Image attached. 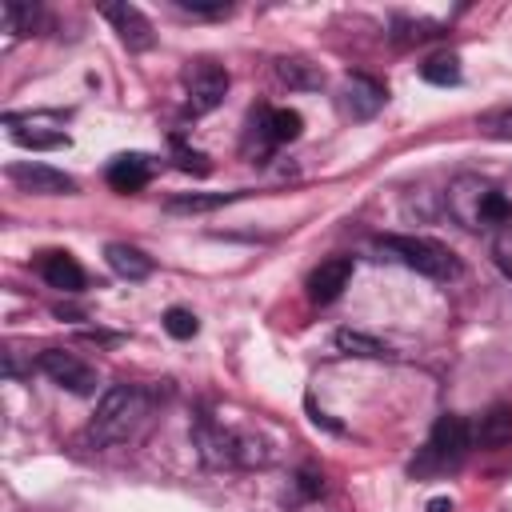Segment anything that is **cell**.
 Here are the masks:
<instances>
[{"label": "cell", "mask_w": 512, "mask_h": 512, "mask_svg": "<svg viewBox=\"0 0 512 512\" xmlns=\"http://www.w3.org/2000/svg\"><path fill=\"white\" fill-rule=\"evenodd\" d=\"M448 216L468 232H488L512 224V200L500 184L476 172H460L448 184Z\"/></svg>", "instance_id": "6da1fadb"}, {"label": "cell", "mask_w": 512, "mask_h": 512, "mask_svg": "<svg viewBox=\"0 0 512 512\" xmlns=\"http://www.w3.org/2000/svg\"><path fill=\"white\" fill-rule=\"evenodd\" d=\"M36 368H40L52 384L68 388L72 396H92V392H96V372H92L80 356H72V352L48 348V352H40V356H36Z\"/></svg>", "instance_id": "52a82bcc"}, {"label": "cell", "mask_w": 512, "mask_h": 512, "mask_svg": "<svg viewBox=\"0 0 512 512\" xmlns=\"http://www.w3.org/2000/svg\"><path fill=\"white\" fill-rule=\"evenodd\" d=\"M512 440V408L508 404H496V408H488L484 416H480V424L472 428V444H480V448H500V444H508Z\"/></svg>", "instance_id": "9a60e30c"}, {"label": "cell", "mask_w": 512, "mask_h": 512, "mask_svg": "<svg viewBox=\"0 0 512 512\" xmlns=\"http://www.w3.org/2000/svg\"><path fill=\"white\" fill-rule=\"evenodd\" d=\"M428 512H452V500L448 496H436V500H428Z\"/></svg>", "instance_id": "f546056e"}, {"label": "cell", "mask_w": 512, "mask_h": 512, "mask_svg": "<svg viewBox=\"0 0 512 512\" xmlns=\"http://www.w3.org/2000/svg\"><path fill=\"white\" fill-rule=\"evenodd\" d=\"M104 180L116 188V192H140L148 180H152V160L144 152H124L108 164Z\"/></svg>", "instance_id": "5bb4252c"}, {"label": "cell", "mask_w": 512, "mask_h": 512, "mask_svg": "<svg viewBox=\"0 0 512 512\" xmlns=\"http://www.w3.org/2000/svg\"><path fill=\"white\" fill-rule=\"evenodd\" d=\"M492 260H496V268L512 280V224L496 228V236H492Z\"/></svg>", "instance_id": "d4e9b609"}, {"label": "cell", "mask_w": 512, "mask_h": 512, "mask_svg": "<svg viewBox=\"0 0 512 512\" xmlns=\"http://www.w3.org/2000/svg\"><path fill=\"white\" fill-rule=\"evenodd\" d=\"M352 272H356L352 256H332V260H320V264L308 272V300H312V304H332V300H336V296L348 288Z\"/></svg>", "instance_id": "30bf717a"}, {"label": "cell", "mask_w": 512, "mask_h": 512, "mask_svg": "<svg viewBox=\"0 0 512 512\" xmlns=\"http://www.w3.org/2000/svg\"><path fill=\"white\" fill-rule=\"evenodd\" d=\"M276 76H280L288 88H320V84H324V72H320L316 64H308V60H296V56H292V60L284 56V60L276 64Z\"/></svg>", "instance_id": "ffe728a7"}, {"label": "cell", "mask_w": 512, "mask_h": 512, "mask_svg": "<svg viewBox=\"0 0 512 512\" xmlns=\"http://www.w3.org/2000/svg\"><path fill=\"white\" fill-rule=\"evenodd\" d=\"M164 328H168V336H176V340H192L196 328H200V320H196L188 308H168V312H164Z\"/></svg>", "instance_id": "cb8c5ba5"}, {"label": "cell", "mask_w": 512, "mask_h": 512, "mask_svg": "<svg viewBox=\"0 0 512 512\" xmlns=\"http://www.w3.org/2000/svg\"><path fill=\"white\" fill-rule=\"evenodd\" d=\"M8 180L20 184V188L32 192V196H72V192H76V180H72L68 172L48 168V164H32V160L12 164V168H8Z\"/></svg>", "instance_id": "9c48e42d"}, {"label": "cell", "mask_w": 512, "mask_h": 512, "mask_svg": "<svg viewBox=\"0 0 512 512\" xmlns=\"http://www.w3.org/2000/svg\"><path fill=\"white\" fill-rule=\"evenodd\" d=\"M236 196H244V192H212V196H204V192H180V196H168L164 208L176 212V216H196V212H216V208L232 204Z\"/></svg>", "instance_id": "ac0fdd59"}, {"label": "cell", "mask_w": 512, "mask_h": 512, "mask_svg": "<svg viewBox=\"0 0 512 512\" xmlns=\"http://www.w3.org/2000/svg\"><path fill=\"white\" fill-rule=\"evenodd\" d=\"M176 8L196 12V16H220V12H228V0H176Z\"/></svg>", "instance_id": "4316f807"}, {"label": "cell", "mask_w": 512, "mask_h": 512, "mask_svg": "<svg viewBox=\"0 0 512 512\" xmlns=\"http://www.w3.org/2000/svg\"><path fill=\"white\" fill-rule=\"evenodd\" d=\"M104 260H108V268H112L116 276H124V280H144V276L152 272V256H144V252L132 248V244H108V248H104Z\"/></svg>", "instance_id": "e0dca14e"}, {"label": "cell", "mask_w": 512, "mask_h": 512, "mask_svg": "<svg viewBox=\"0 0 512 512\" xmlns=\"http://www.w3.org/2000/svg\"><path fill=\"white\" fill-rule=\"evenodd\" d=\"M228 84H232V76H228L224 64H216V60H192L184 68V96H188L184 100V112L188 116H208L212 108L224 104Z\"/></svg>", "instance_id": "8992f818"}, {"label": "cell", "mask_w": 512, "mask_h": 512, "mask_svg": "<svg viewBox=\"0 0 512 512\" xmlns=\"http://www.w3.org/2000/svg\"><path fill=\"white\" fill-rule=\"evenodd\" d=\"M476 128L480 136H492V140H512V100L508 104H496L488 112L476 116Z\"/></svg>", "instance_id": "7402d4cb"}, {"label": "cell", "mask_w": 512, "mask_h": 512, "mask_svg": "<svg viewBox=\"0 0 512 512\" xmlns=\"http://www.w3.org/2000/svg\"><path fill=\"white\" fill-rule=\"evenodd\" d=\"M148 392L140 388V384H112L104 396H100V404H96V416L88 420V444H96V448H108V444H124L136 428H140V420L148 416Z\"/></svg>", "instance_id": "7a4b0ae2"}, {"label": "cell", "mask_w": 512, "mask_h": 512, "mask_svg": "<svg viewBox=\"0 0 512 512\" xmlns=\"http://www.w3.org/2000/svg\"><path fill=\"white\" fill-rule=\"evenodd\" d=\"M4 124H8V136L20 144V148H68V132H44L40 124H32V120H20V116H4Z\"/></svg>", "instance_id": "2e32d148"}, {"label": "cell", "mask_w": 512, "mask_h": 512, "mask_svg": "<svg viewBox=\"0 0 512 512\" xmlns=\"http://www.w3.org/2000/svg\"><path fill=\"white\" fill-rule=\"evenodd\" d=\"M336 348H340L344 356H368V360L388 356V344H380V340L368 336V332H352V328H340V332H336Z\"/></svg>", "instance_id": "44dd1931"}, {"label": "cell", "mask_w": 512, "mask_h": 512, "mask_svg": "<svg viewBox=\"0 0 512 512\" xmlns=\"http://www.w3.org/2000/svg\"><path fill=\"white\" fill-rule=\"evenodd\" d=\"M380 252H388L392 260H400L404 268L428 276V280H456L460 276V260L448 244L432 240V236H384Z\"/></svg>", "instance_id": "5b68a950"}, {"label": "cell", "mask_w": 512, "mask_h": 512, "mask_svg": "<svg viewBox=\"0 0 512 512\" xmlns=\"http://www.w3.org/2000/svg\"><path fill=\"white\" fill-rule=\"evenodd\" d=\"M420 76H424L428 84H440V88L460 84V56H456V52H436V56H428V60L420 64Z\"/></svg>", "instance_id": "d6986e66"}, {"label": "cell", "mask_w": 512, "mask_h": 512, "mask_svg": "<svg viewBox=\"0 0 512 512\" xmlns=\"http://www.w3.org/2000/svg\"><path fill=\"white\" fill-rule=\"evenodd\" d=\"M80 340H92V344H116L120 336H112V332H80Z\"/></svg>", "instance_id": "f1b7e54d"}, {"label": "cell", "mask_w": 512, "mask_h": 512, "mask_svg": "<svg viewBox=\"0 0 512 512\" xmlns=\"http://www.w3.org/2000/svg\"><path fill=\"white\" fill-rule=\"evenodd\" d=\"M104 20L120 32V40L128 44V48H136V52H144V48H152V24H148V16L136 8V4H104Z\"/></svg>", "instance_id": "8fae6325"}, {"label": "cell", "mask_w": 512, "mask_h": 512, "mask_svg": "<svg viewBox=\"0 0 512 512\" xmlns=\"http://www.w3.org/2000/svg\"><path fill=\"white\" fill-rule=\"evenodd\" d=\"M40 20V8L36 4H20V0H4V32L12 36H28Z\"/></svg>", "instance_id": "603a6c76"}, {"label": "cell", "mask_w": 512, "mask_h": 512, "mask_svg": "<svg viewBox=\"0 0 512 512\" xmlns=\"http://www.w3.org/2000/svg\"><path fill=\"white\" fill-rule=\"evenodd\" d=\"M468 448H472V424L464 416H456V412H444L432 424V432H428L424 448L416 452V460L408 464V472L412 476H444V472L460 468Z\"/></svg>", "instance_id": "3957f363"}, {"label": "cell", "mask_w": 512, "mask_h": 512, "mask_svg": "<svg viewBox=\"0 0 512 512\" xmlns=\"http://www.w3.org/2000/svg\"><path fill=\"white\" fill-rule=\"evenodd\" d=\"M304 128L296 108H260V116H252V132H260L264 144H288L296 140Z\"/></svg>", "instance_id": "4fadbf2b"}, {"label": "cell", "mask_w": 512, "mask_h": 512, "mask_svg": "<svg viewBox=\"0 0 512 512\" xmlns=\"http://www.w3.org/2000/svg\"><path fill=\"white\" fill-rule=\"evenodd\" d=\"M172 148H176V160H180V168H184V172H200V176L208 172V164H204V156H200V152H188L180 136H172Z\"/></svg>", "instance_id": "484cf974"}, {"label": "cell", "mask_w": 512, "mask_h": 512, "mask_svg": "<svg viewBox=\"0 0 512 512\" xmlns=\"http://www.w3.org/2000/svg\"><path fill=\"white\" fill-rule=\"evenodd\" d=\"M300 492H304V496H320V492H324V476L312 472V468H304V472H300Z\"/></svg>", "instance_id": "83f0119b"}, {"label": "cell", "mask_w": 512, "mask_h": 512, "mask_svg": "<svg viewBox=\"0 0 512 512\" xmlns=\"http://www.w3.org/2000/svg\"><path fill=\"white\" fill-rule=\"evenodd\" d=\"M196 448L212 468H252V464H268V452L260 440H252L248 432H232L224 424H216L212 416L196 420Z\"/></svg>", "instance_id": "277c9868"}, {"label": "cell", "mask_w": 512, "mask_h": 512, "mask_svg": "<svg viewBox=\"0 0 512 512\" xmlns=\"http://www.w3.org/2000/svg\"><path fill=\"white\" fill-rule=\"evenodd\" d=\"M388 100V88L376 80V76H364V72H352L340 88V108L352 116V120H372Z\"/></svg>", "instance_id": "ba28073f"}, {"label": "cell", "mask_w": 512, "mask_h": 512, "mask_svg": "<svg viewBox=\"0 0 512 512\" xmlns=\"http://www.w3.org/2000/svg\"><path fill=\"white\" fill-rule=\"evenodd\" d=\"M36 272L44 276L48 288H60V292H80L84 288V268L76 264L72 252H40Z\"/></svg>", "instance_id": "7c38bea8"}]
</instances>
